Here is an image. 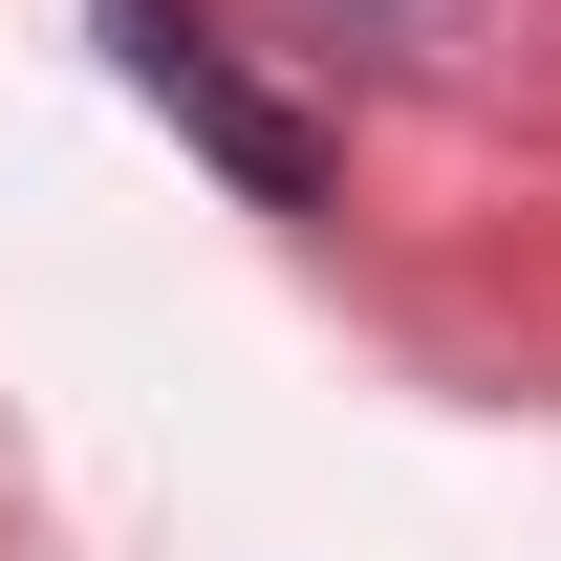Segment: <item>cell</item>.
<instances>
[{"label":"cell","mask_w":561,"mask_h":561,"mask_svg":"<svg viewBox=\"0 0 561 561\" xmlns=\"http://www.w3.org/2000/svg\"><path fill=\"white\" fill-rule=\"evenodd\" d=\"M108 44H130V87H151V108H173V130H195V151H216V173H238V195H302V130H280L260 87L216 66V44H195V22H173V0H108Z\"/></svg>","instance_id":"cell-1"}]
</instances>
